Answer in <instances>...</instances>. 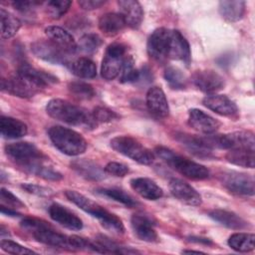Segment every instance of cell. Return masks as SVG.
Masks as SVG:
<instances>
[{"label": "cell", "mask_w": 255, "mask_h": 255, "mask_svg": "<svg viewBox=\"0 0 255 255\" xmlns=\"http://www.w3.org/2000/svg\"><path fill=\"white\" fill-rule=\"evenodd\" d=\"M5 152L15 164L28 173L49 180H60L63 177L51 165L49 158L33 143L27 141L9 143L5 146Z\"/></svg>", "instance_id": "1"}, {"label": "cell", "mask_w": 255, "mask_h": 255, "mask_svg": "<svg viewBox=\"0 0 255 255\" xmlns=\"http://www.w3.org/2000/svg\"><path fill=\"white\" fill-rule=\"evenodd\" d=\"M65 195L71 202L76 204L82 210L97 218L101 222L102 226L107 230L116 234H122L125 232V227L122 220L117 215L104 208L102 205L75 190H66Z\"/></svg>", "instance_id": "2"}, {"label": "cell", "mask_w": 255, "mask_h": 255, "mask_svg": "<svg viewBox=\"0 0 255 255\" xmlns=\"http://www.w3.org/2000/svg\"><path fill=\"white\" fill-rule=\"evenodd\" d=\"M46 112L51 118L72 126L96 127L88 111L62 99L51 100L46 106Z\"/></svg>", "instance_id": "3"}, {"label": "cell", "mask_w": 255, "mask_h": 255, "mask_svg": "<svg viewBox=\"0 0 255 255\" xmlns=\"http://www.w3.org/2000/svg\"><path fill=\"white\" fill-rule=\"evenodd\" d=\"M23 229L28 231L37 241L57 248L73 250L70 236L57 232L47 222L37 218H25L21 222Z\"/></svg>", "instance_id": "4"}, {"label": "cell", "mask_w": 255, "mask_h": 255, "mask_svg": "<svg viewBox=\"0 0 255 255\" xmlns=\"http://www.w3.org/2000/svg\"><path fill=\"white\" fill-rule=\"evenodd\" d=\"M154 151L168 166L187 178L201 180L209 176V171L204 165L176 154L166 147L157 146Z\"/></svg>", "instance_id": "5"}, {"label": "cell", "mask_w": 255, "mask_h": 255, "mask_svg": "<svg viewBox=\"0 0 255 255\" xmlns=\"http://www.w3.org/2000/svg\"><path fill=\"white\" fill-rule=\"evenodd\" d=\"M48 134L54 146L67 155L82 154L87 148L86 139L69 128L54 126L49 128Z\"/></svg>", "instance_id": "6"}, {"label": "cell", "mask_w": 255, "mask_h": 255, "mask_svg": "<svg viewBox=\"0 0 255 255\" xmlns=\"http://www.w3.org/2000/svg\"><path fill=\"white\" fill-rule=\"evenodd\" d=\"M111 146L119 153H122L140 164L148 165L153 162V153L129 135H119L114 137L111 140Z\"/></svg>", "instance_id": "7"}, {"label": "cell", "mask_w": 255, "mask_h": 255, "mask_svg": "<svg viewBox=\"0 0 255 255\" xmlns=\"http://www.w3.org/2000/svg\"><path fill=\"white\" fill-rule=\"evenodd\" d=\"M126 53L127 46L122 43H113L107 48L101 66V75L105 80L111 81L120 75Z\"/></svg>", "instance_id": "8"}, {"label": "cell", "mask_w": 255, "mask_h": 255, "mask_svg": "<svg viewBox=\"0 0 255 255\" xmlns=\"http://www.w3.org/2000/svg\"><path fill=\"white\" fill-rule=\"evenodd\" d=\"M213 148H246L255 150L254 133L250 130L234 131L227 134L210 135Z\"/></svg>", "instance_id": "9"}, {"label": "cell", "mask_w": 255, "mask_h": 255, "mask_svg": "<svg viewBox=\"0 0 255 255\" xmlns=\"http://www.w3.org/2000/svg\"><path fill=\"white\" fill-rule=\"evenodd\" d=\"M222 185L231 193L241 196H252L254 194V178L251 174L228 171L220 175Z\"/></svg>", "instance_id": "10"}, {"label": "cell", "mask_w": 255, "mask_h": 255, "mask_svg": "<svg viewBox=\"0 0 255 255\" xmlns=\"http://www.w3.org/2000/svg\"><path fill=\"white\" fill-rule=\"evenodd\" d=\"M1 89L8 94L24 99L32 98L41 91L36 84L19 72L6 79H2Z\"/></svg>", "instance_id": "11"}, {"label": "cell", "mask_w": 255, "mask_h": 255, "mask_svg": "<svg viewBox=\"0 0 255 255\" xmlns=\"http://www.w3.org/2000/svg\"><path fill=\"white\" fill-rule=\"evenodd\" d=\"M31 50L38 58L52 64L68 65L70 53L50 40H39L31 45Z\"/></svg>", "instance_id": "12"}, {"label": "cell", "mask_w": 255, "mask_h": 255, "mask_svg": "<svg viewBox=\"0 0 255 255\" xmlns=\"http://www.w3.org/2000/svg\"><path fill=\"white\" fill-rule=\"evenodd\" d=\"M169 33V29L157 28L149 36L147 40V53L153 60L163 62L167 59Z\"/></svg>", "instance_id": "13"}, {"label": "cell", "mask_w": 255, "mask_h": 255, "mask_svg": "<svg viewBox=\"0 0 255 255\" xmlns=\"http://www.w3.org/2000/svg\"><path fill=\"white\" fill-rule=\"evenodd\" d=\"M191 81L197 89L207 94H214L225 86L223 77L212 70L195 71L191 76Z\"/></svg>", "instance_id": "14"}, {"label": "cell", "mask_w": 255, "mask_h": 255, "mask_svg": "<svg viewBox=\"0 0 255 255\" xmlns=\"http://www.w3.org/2000/svg\"><path fill=\"white\" fill-rule=\"evenodd\" d=\"M167 59L178 60L186 66L190 63L191 53L187 40L177 30H170Z\"/></svg>", "instance_id": "15"}, {"label": "cell", "mask_w": 255, "mask_h": 255, "mask_svg": "<svg viewBox=\"0 0 255 255\" xmlns=\"http://www.w3.org/2000/svg\"><path fill=\"white\" fill-rule=\"evenodd\" d=\"M169 190L171 194L184 204L190 206H199L202 202L200 194L187 182L172 178L169 181Z\"/></svg>", "instance_id": "16"}, {"label": "cell", "mask_w": 255, "mask_h": 255, "mask_svg": "<svg viewBox=\"0 0 255 255\" xmlns=\"http://www.w3.org/2000/svg\"><path fill=\"white\" fill-rule=\"evenodd\" d=\"M188 125L193 129L205 134L213 133L220 127V123L216 119L198 109H191L189 111Z\"/></svg>", "instance_id": "17"}, {"label": "cell", "mask_w": 255, "mask_h": 255, "mask_svg": "<svg viewBox=\"0 0 255 255\" xmlns=\"http://www.w3.org/2000/svg\"><path fill=\"white\" fill-rule=\"evenodd\" d=\"M50 217L62 226L71 230H81L83 221L71 210L59 203H53L48 209Z\"/></svg>", "instance_id": "18"}, {"label": "cell", "mask_w": 255, "mask_h": 255, "mask_svg": "<svg viewBox=\"0 0 255 255\" xmlns=\"http://www.w3.org/2000/svg\"><path fill=\"white\" fill-rule=\"evenodd\" d=\"M146 108L148 112L157 117L165 118L169 114V107L164 92L159 87H151L148 89L145 97Z\"/></svg>", "instance_id": "19"}, {"label": "cell", "mask_w": 255, "mask_h": 255, "mask_svg": "<svg viewBox=\"0 0 255 255\" xmlns=\"http://www.w3.org/2000/svg\"><path fill=\"white\" fill-rule=\"evenodd\" d=\"M202 104L214 113L225 117H231L238 111L235 103L224 95L210 94L203 98Z\"/></svg>", "instance_id": "20"}, {"label": "cell", "mask_w": 255, "mask_h": 255, "mask_svg": "<svg viewBox=\"0 0 255 255\" xmlns=\"http://www.w3.org/2000/svg\"><path fill=\"white\" fill-rule=\"evenodd\" d=\"M130 225L134 235L145 242H155L158 239L154 224L145 215L133 214L130 218Z\"/></svg>", "instance_id": "21"}, {"label": "cell", "mask_w": 255, "mask_h": 255, "mask_svg": "<svg viewBox=\"0 0 255 255\" xmlns=\"http://www.w3.org/2000/svg\"><path fill=\"white\" fill-rule=\"evenodd\" d=\"M118 5L126 25L131 29H137L143 18V10L140 3L135 0H120L118 1Z\"/></svg>", "instance_id": "22"}, {"label": "cell", "mask_w": 255, "mask_h": 255, "mask_svg": "<svg viewBox=\"0 0 255 255\" xmlns=\"http://www.w3.org/2000/svg\"><path fill=\"white\" fill-rule=\"evenodd\" d=\"M45 34L48 40L52 41L71 55H74L78 49L74 37L65 29L59 26H48L45 28Z\"/></svg>", "instance_id": "23"}, {"label": "cell", "mask_w": 255, "mask_h": 255, "mask_svg": "<svg viewBox=\"0 0 255 255\" xmlns=\"http://www.w3.org/2000/svg\"><path fill=\"white\" fill-rule=\"evenodd\" d=\"M131 188L141 197L148 200H156L162 197L163 191L155 181L147 177H136L130 180Z\"/></svg>", "instance_id": "24"}, {"label": "cell", "mask_w": 255, "mask_h": 255, "mask_svg": "<svg viewBox=\"0 0 255 255\" xmlns=\"http://www.w3.org/2000/svg\"><path fill=\"white\" fill-rule=\"evenodd\" d=\"M98 25L101 32L109 37L118 35L127 26L125 19L121 15V13H114V12L103 14L99 19Z\"/></svg>", "instance_id": "25"}, {"label": "cell", "mask_w": 255, "mask_h": 255, "mask_svg": "<svg viewBox=\"0 0 255 255\" xmlns=\"http://www.w3.org/2000/svg\"><path fill=\"white\" fill-rule=\"evenodd\" d=\"M209 216L216 222L220 223L221 225L234 229V230H241L248 226V222H246L242 217L237 215L234 212L222 210V209H214L209 212Z\"/></svg>", "instance_id": "26"}, {"label": "cell", "mask_w": 255, "mask_h": 255, "mask_svg": "<svg viewBox=\"0 0 255 255\" xmlns=\"http://www.w3.org/2000/svg\"><path fill=\"white\" fill-rule=\"evenodd\" d=\"M20 74L26 76L30 79L34 84H36L41 90L45 89L46 87L58 82L57 78L49 73L40 71L28 64H23L19 67L18 71Z\"/></svg>", "instance_id": "27"}, {"label": "cell", "mask_w": 255, "mask_h": 255, "mask_svg": "<svg viewBox=\"0 0 255 255\" xmlns=\"http://www.w3.org/2000/svg\"><path fill=\"white\" fill-rule=\"evenodd\" d=\"M1 134L5 138H19L27 134L28 128L23 122L11 118L2 116L0 119Z\"/></svg>", "instance_id": "28"}, {"label": "cell", "mask_w": 255, "mask_h": 255, "mask_svg": "<svg viewBox=\"0 0 255 255\" xmlns=\"http://www.w3.org/2000/svg\"><path fill=\"white\" fill-rule=\"evenodd\" d=\"M177 139L193 154L200 157H211L212 149L209 148L203 136H193L189 134H179L177 135Z\"/></svg>", "instance_id": "29"}, {"label": "cell", "mask_w": 255, "mask_h": 255, "mask_svg": "<svg viewBox=\"0 0 255 255\" xmlns=\"http://www.w3.org/2000/svg\"><path fill=\"white\" fill-rule=\"evenodd\" d=\"M219 13L228 22L239 21L245 13V2L241 0H223L219 2Z\"/></svg>", "instance_id": "30"}, {"label": "cell", "mask_w": 255, "mask_h": 255, "mask_svg": "<svg viewBox=\"0 0 255 255\" xmlns=\"http://www.w3.org/2000/svg\"><path fill=\"white\" fill-rule=\"evenodd\" d=\"M71 166L75 169L81 176L91 179V180H101L105 177V170L91 160L86 159H77L71 162Z\"/></svg>", "instance_id": "31"}, {"label": "cell", "mask_w": 255, "mask_h": 255, "mask_svg": "<svg viewBox=\"0 0 255 255\" xmlns=\"http://www.w3.org/2000/svg\"><path fill=\"white\" fill-rule=\"evenodd\" d=\"M225 158L228 162L243 166L253 168L255 165V154L254 150L246 148H233L229 149L225 155Z\"/></svg>", "instance_id": "32"}, {"label": "cell", "mask_w": 255, "mask_h": 255, "mask_svg": "<svg viewBox=\"0 0 255 255\" xmlns=\"http://www.w3.org/2000/svg\"><path fill=\"white\" fill-rule=\"evenodd\" d=\"M73 74L82 79H92L97 76L96 64L87 57H81L71 64Z\"/></svg>", "instance_id": "33"}, {"label": "cell", "mask_w": 255, "mask_h": 255, "mask_svg": "<svg viewBox=\"0 0 255 255\" xmlns=\"http://www.w3.org/2000/svg\"><path fill=\"white\" fill-rule=\"evenodd\" d=\"M0 21L1 37L3 39H9L13 37L21 27L20 20L8 11H6L4 8L0 9Z\"/></svg>", "instance_id": "34"}, {"label": "cell", "mask_w": 255, "mask_h": 255, "mask_svg": "<svg viewBox=\"0 0 255 255\" xmlns=\"http://www.w3.org/2000/svg\"><path fill=\"white\" fill-rule=\"evenodd\" d=\"M255 235L253 233H234L228 239V245L238 252H249L254 249Z\"/></svg>", "instance_id": "35"}, {"label": "cell", "mask_w": 255, "mask_h": 255, "mask_svg": "<svg viewBox=\"0 0 255 255\" xmlns=\"http://www.w3.org/2000/svg\"><path fill=\"white\" fill-rule=\"evenodd\" d=\"M97 192L101 195L121 202L128 207H134L137 205V202L136 200H134L133 197H131L129 194L119 188H99L97 189Z\"/></svg>", "instance_id": "36"}, {"label": "cell", "mask_w": 255, "mask_h": 255, "mask_svg": "<svg viewBox=\"0 0 255 255\" xmlns=\"http://www.w3.org/2000/svg\"><path fill=\"white\" fill-rule=\"evenodd\" d=\"M103 44L102 38L94 33H88L81 37L79 43L77 44L78 49L85 54L95 53Z\"/></svg>", "instance_id": "37"}, {"label": "cell", "mask_w": 255, "mask_h": 255, "mask_svg": "<svg viewBox=\"0 0 255 255\" xmlns=\"http://www.w3.org/2000/svg\"><path fill=\"white\" fill-rule=\"evenodd\" d=\"M120 74V81L122 83H132L139 80L140 72L137 69H135L132 57L127 56Z\"/></svg>", "instance_id": "38"}, {"label": "cell", "mask_w": 255, "mask_h": 255, "mask_svg": "<svg viewBox=\"0 0 255 255\" xmlns=\"http://www.w3.org/2000/svg\"><path fill=\"white\" fill-rule=\"evenodd\" d=\"M70 93L79 100H90L95 96L94 88L85 82L75 81L68 86Z\"/></svg>", "instance_id": "39"}, {"label": "cell", "mask_w": 255, "mask_h": 255, "mask_svg": "<svg viewBox=\"0 0 255 255\" xmlns=\"http://www.w3.org/2000/svg\"><path fill=\"white\" fill-rule=\"evenodd\" d=\"M164 79L172 89H183L185 87V76L177 67H167L164 71Z\"/></svg>", "instance_id": "40"}, {"label": "cell", "mask_w": 255, "mask_h": 255, "mask_svg": "<svg viewBox=\"0 0 255 255\" xmlns=\"http://www.w3.org/2000/svg\"><path fill=\"white\" fill-rule=\"evenodd\" d=\"M72 2L69 0H52L46 4V12L52 19H59L69 10Z\"/></svg>", "instance_id": "41"}, {"label": "cell", "mask_w": 255, "mask_h": 255, "mask_svg": "<svg viewBox=\"0 0 255 255\" xmlns=\"http://www.w3.org/2000/svg\"><path fill=\"white\" fill-rule=\"evenodd\" d=\"M92 119L94 124L97 126L98 124L109 123L114 120L119 119V115L116 114L114 111L106 108V107H97L92 112Z\"/></svg>", "instance_id": "42"}, {"label": "cell", "mask_w": 255, "mask_h": 255, "mask_svg": "<svg viewBox=\"0 0 255 255\" xmlns=\"http://www.w3.org/2000/svg\"><path fill=\"white\" fill-rule=\"evenodd\" d=\"M1 249L7 253L10 254H19V255H26V254H35L36 252H34L31 249H28L22 245H20L17 242L11 241V240H5L2 239L1 240Z\"/></svg>", "instance_id": "43"}, {"label": "cell", "mask_w": 255, "mask_h": 255, "mask_svg": "<svg viewBox=\"0 0 255 255\" xmlns=\"http://www.w3.org/2000/svg\"><path fill=\"white\" fill-rule=\"evenodd\" d=\"M0 199H1V205L7 206L13 209L25 207L24 203L18 197H16L14 194H12L9 190L5 188H1Z\"/></svg>", "instance_id": "44"}, {"label": "cell", "mask_w": 255, "mask_h": 255, "mask_svg": "<svg viewBox=\"0 0 255 255\" xmlns=\"http://www.w3.org/2000/svg\"><path fill=\"white\" fill-rule=\"evenodd\" d=\"M105 172L117 177H123L128 173V167L121 162L111 161L105 166Z\"/></svg>", "instance_id": "45"}, {"label": "cell", "mask_w": 255, "mask_h": 255, "mask_svg": "<svg viewBox=\"0 0 255 255\" xmlns=\"http://www.w3.org/2000/svg\"><path fill=\"white\" fill-rule=\"evenodd\" d=\"M21 187L23 189H25L27 192L32 193V194H36V195H39V196H51V195H53V191L50 188L40 186V185H37V184L23 183L21 185Z\"/></svg>", "instance_id": "46"}, {"label": "cell", "mask_w": 255, "mask_h": 255, "mask_svg": "<svg viewBox=\"0 0 255 255\" xmlns=\"http://www.w3.org/2000/svg\"><path fill=\"white\" fill-rule=\"evenodd\" d=\"M41 4L39 1H13L12 6L14 9L21 11V12H26L29 11L31 8H34V6Z\"/></svg>", "instance_id": "47"}, {"label": "cell", "mask_w": 255, "mask_h": 255, "mask_svg": "<svg viewBox=\"0 0 255 255\" xmlns=\"http://www.w3.org/2000/svg\"><path fill=\"white\" fill-rule=\"evenodd\" d=\"M79 5L85 10H94L103 6L106 1L104 0H80Z\"/></svg>", "instance_id": "48"}, {"label": "cell", "mask_w": 255, "mask_h": 255, "mask_svg": "<svg viewBox=\"0 0 255 255\" xmlns=\"http://www.w3.org/2000/svg\"><path fill=\"white\" fill-rule=\"evenodd\" d=\"M0 209H1V212L3 214H7L9 216H18L19 213L16 212L15 209L13 208H10V207H7V206H4V205H1L0 206Z\"/></svg>", "instance_id": "49"}, {"label": "cell", "mask_w": 255, "mask_h": 255, "mask_svg": "<svg viewBox=\"0 0 255 255\" xmlns=\"http://www.w3.org/2000/svg\"><path fill=\"white\" fill-rule=\"evenodd\" d=\"M182 253H197V254H199V253H203V252L196 251V250H183Z\"/></svg>", "instance_id": "50"}]
</instances>
